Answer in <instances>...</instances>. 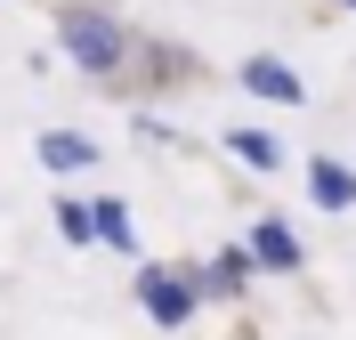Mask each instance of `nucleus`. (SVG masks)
<instances>
[{"label": "nucleus", "instance_id": "obj_11", "mask_svg": "<svg viewBox=\"0 0 356 340\" xmlns=\"http://www.w3.org/2000/svg\"><path fill=\"white\" fill-rule=\"evenodd\" d=\"M348 8H356V0H348Z\"/></svg>", "mask_w": 356, "mask_h": 340}, {"label": "nucleus", "instance_id": "obj_10", "mask_svg": "<svg viewBox=\"0 0 356 340\" xmlns=\"http://www.w3.org/2000/svg\"><path fill=\"white\" fill-rule=\"evenodd\" d=\"M57 235H65V243H89V203H57Z\"/></svg>", "mask_w": 356, "mask_h": 340}, {"label": "nucleus", "instance_id": "obj_6", "mask_svg": "<svg viewBox=\"0 0 356 340\" xmlns=\"http://www.w3.org/2000/svg\"><path fill=\"white\" fill-rule=\"evenodd\" d=\"M308 186H316V203H324V211H348V203H356V170H340L332 154L308 162Z\"/></svg>", "mask_w": 356, "mask_h": 340}, {"label": "nucleus", "instance_id": "obj_5", "mask_svg": "<svg viewBox=\"0 0 356 340\" xmlns=\"http://www.w3.org/2000/svg\"><path fill=\"white\" fill-rule=\"evenodd\" d=\"M186 284H195V300H235L251 284V259H243V251H219V259H211L202 275H186Z\"/></svg>", "mask_w": 356, "mask_h": 340}, {"label": "nucleus", "instance_id": "obj_9", "mask_svg": "<svg viewBox=\"0 0 356 340\" xmlns=\"http://www.w3.org/2000/svg\"><path fill=\"white\" fill-rule=\"evenodd\" d=\"M227 146H235V162H251V170H284V138L275 130H227Z\"/></svg>", "mask_w": 356, "mask_h": 340}, {"label": "nucleus", "instance_id": "obj_3", "mask_svg": "<svg viewBox=\"0 0 356 340\" xmlns=\"http://www.w3.org/2000/svg\"><path fill=\"white\" fill-rule=\"evenodd\" d=\"M243 259L267 268V275H291V268H300V235H291L284 219H259V227H251V243H243Z\"/></svg>", "mask_w": 356, "mask_h": 340}, {"label": "nucleus", "instance_id": "obj_2", "mask_svg": "<svg viewBox=\"0 0 356 340\" xmlns=\"http://www.w3.org/2000/svg\"><path fill=\"white\" fill-rule=\"evenodd\" d=\"M138 308L154 324H186L195 316V284H186V268H138Z\"/></svg>", "mask_w": 356, "mask_h": 340}, {"label": "nucleus", "instance_id": "obj_8", "mask_svg": "<svg viewBox=\"0 0 356 340\" xmlns=\"http://www.w3.org/2000/svg\"><path fill=\"white\" fill-rule=\"evenodd\" d=\"M89 243L138 251V243H130V203H113V195H106V203H89Z\"/></svg>", "mask_w": 356, "mask_h": 340}, {"label": "nucleus", "instance_id": "obj_7", "mask_svg": "<svg viewBox=\"0 0 356 340\" xmlns=\"http://www.w3.org/2000/svg\"><path fill=\"white\" fill-rule=\"evenodd\" d=\"M41 162H49V170H89L97 146H89L81 130H41Z\"/></svg>", "mask_w": 356, "mask_h": 340}, {"label": "nucleus", "instance_id": "obj_1", "mask_svg": "<svg viewBox=\"0 0 356 340\" xmlns=\"http://www.w3.org/2000/svg\"><path fill=\"white\" fill-rule=\"evenodd\" d=\"M57 49H65L81 73H97V81H122V73L138 65L122 17H106V8H65V17H57Z\"/></svg>", "mask_w": 356, "mask_h": 340}, {"label": "nucleus", "instance_id": "obj_4", "mask_svg": "<svg viewBox=\"0 0 356 340\" xmlns=\"http://www.w3.org/2000/svg\"><path fill=\"white\" fill-rule=\"evenodd\" d=\"M243 90H251V97H275V106H300V97H308V90H300V73H291L284 57H251V65H243Z\"/></svg>", "mask_w": 356, "mask_h": 340}]
</instances>
